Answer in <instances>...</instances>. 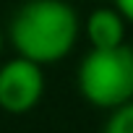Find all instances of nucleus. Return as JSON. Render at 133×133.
<instances>
[{
	"mask_svg": "<svg viewBox=\"0 0 133 133\" xmlns=\"http://www.w3.org/2000/svg\"><path fill=\"white\" fill-rule=\"evenodd\" d=\"M81 37V18L68 0H24L8 24L16 55L39 65L65 60Z\"/></svg>",
	"mask_w": 133,
	"mask_h": 133,
	"instance_id": "f257e3e1",
	"label": "nucleus"
},
{
	"mask_svg": "<svg viewBox=\"0 0 133 133\" xmlns=\"http://www.w3.org/2000/svg\"><path fill=\"white\" fill-rule=\"evenodd\" d=\"M78 94L97 110H115L133 99V52L120 47H91L76 71Z\"/></svg>",
	"mask_w": 133,
	"mask_h": 133,
	"instance_id": "f03ea898",
	"label": "nucleus"
},
{
	"mask_svg": "<svg viewBox=\"0 0 133 133\" xmlns=\"http://www.w3.org/2000/svg\"><path fill=\"white\" fill-rule=\"evenodd\" d=\"M44 97V71L21 55L0 65V110L8 115L31 112Z\"/></svg>",
	"mask_w": 133,
	"mask_h": 133,
	"instance_id": "7ed1b4c3",
	"label": "nucleus"
},
{
	"mask_svg": "<svg viewBox=\"0 0 133 133\" xmlns=\"http://www.w3.org/2000/svg\"><path fill=\"white\" fill-rule=\"evenodd\" d=\"M125 18L115 11V5H99L94 8L86 21H84V34H86V42L97 50H104V47H120L125 44Z\"/></svg>",
	"mask_w": 133,
	"mask_h": 133,
	"instance_id": "20e7f679",
	"label": "nucleus"
},
{
	"mask_svg": "<svg viewBox=\"0 0 133 133\" xmlns=\"http://www.w3.org/2000/svg\"><path fill=\"white\" fill-rule=\"evenodd\" d=\"M102 133H133V99L110 110V117H107Z\"/></svg>",
	"mask_w": 133,
	"mask_h": 133,
	"instance_id": "39448f33",
	"label": "nucleus"
},
{
	"mask_svg": "<svg viewBox=\"0 0 133 133\" xmlns=\"http://www.w3.org/2000/svg\"><path fill=\"white\" fill-rule=\"evenodd\" d=\"M112 5L125 18V24H133V0H112Z\"/></svg>",
	"mask_w": 133,
	"mask_h": 133,
	"instance_id": "423d86ee",
	"label": "nucleus"
},
{
	"mask_svg": "<svg viewBox=\"0 0 133 133\" xmlns=\"http://www.w3.org/2000/svg\"><path fill=\"white\" fill-rule=\"evenodd\" d=\"M3 47H5V34H3V29H0V55H3Z\"/></svg>",
	"mask_w": 133,
	"mask_h": 133,
	"instance_id": "0eeeda50",
	"label": "nucleus"
},
{
	"mask_svg": "<svg viewBox=\"0 0 133 133\" xmlns=\"http://www.w3.org/2000/svg\"><path fill=\"white\" fill-rule=\"evenodd\" d=\"M94 3H99V5H110L112 0H94Z\"/></svg>",
	"mask_w": 133,
	"mask_h": 133,
	"instance_id": "6e6552de",
	"label": "nucleus"
},
{
	"mask_svg": "<svg viewBox=\"0 0 133 133\" xmlns=\"http://www.w3.org/2000/svg\"><path fill=\"white\" fill-rule=\"evenodd\" d=\"M130 52H133V44H130Z\"/></svg>",
	"mask_w": 133,
	"mask_h": 133,
	"instance_id": "1a4fd4ad",
	"label": "nucleus"
}]
</instances>
